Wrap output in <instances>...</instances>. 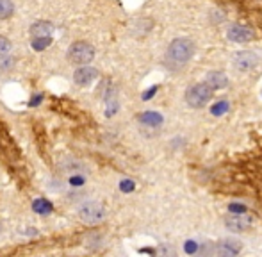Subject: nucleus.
Returning <instances> with one entry per match:
<instances>
[{
    "label": "nucleus",
    "instance_id": "1",
    "mask_svg": "<svg viewBox=\"0 0 262 257\" xmlns=\"http://www.w3.org/2000/svg\"><path fill=\"white\" fill-rule=\"evenodd\" d=\"M235 186H245V191L253 197V202L262 211V141H259L250 156L243 157L234 172Z\"/></svg>",
    "mask_w": 262,
    "mask_h": 257
},
{
    "label": "nucleus",
    "instance_id": "2",
    "mask_svg": "<svg viewBox=\"0 0 262 257\" xmlns=\"http://www.w3.org/2000/svg\"><path fill=\"white\" fill-rule=\"evenodd\" d=\"M194 54V43L187 38H177L168 47V59L173 63H187Z\"/></svg>",
    "mask_w": 262,
    "mask_h": 257
},
{
    "label": "nucleus",
    "instance_id": "3",
    "mask_svg": "<svg viewBox=\"0 0 262 257\" xmlns=\"http://www.w3.org/2000/svg\"><path fill=\"white\" fill-rule=\"evenodd\" d=\"M212 93L214 90L209 86L207 82H198V84H193V86L187 90L186 93V102L194 109H200L204 108L205 104L212 98Z\"/></svg>",
    "mask_w": 262,
    "mask_h": 257
},
{
    "label": "nucleus",
    "instance_id": "4",
    "mask_svg": "<svg viewBox=\"0 0 262 257\" xmlns=\"http://www.w3.org/2000/svg\"><path fill=\"white\" fill-rule=\"evenodd\" d=\"M93 57H95L93 45H90V43H86V41L73 43V45L70 47V50H68V59L72 61L73 65L84 66V65L91 63V61H93Z\"/></svg>",
    "mask_w": 262,
    "mask_h": 257
},
{
    "label": "nucleus",
    "instance_id": "5",
    "mask_svg": "<svg viewBox=\"0 0 262 257\" xmlns=\"http://www.w3.org/2000/svg\"><path fill=\"white\" fill-rule=\"evenodd\" d=\"M79 218L84 223H91V225L93 223H100L105 218V209L98 202H86L84 205H80Z\"/></svg>",
    "mask_w": 262,
    "mask_h": 257
},
{
    "label": "nucleus",
    "instance_id": "6",
    "mask_svg": "<svg viewBox=\"0 0 262 257\" xmlns=\"http://www.w3.org/2000/svg\"><path fill=\"white\" fill-rule=\"evenodd\" d=\"M253 223V218L250 215H246V211L243 212H232L225 218V227L232 232H243V230L250 229Z\"/></svg>",
    "mask_w": 262,
    "mask_h": 257
},
{
    "label": "nucleus",
    "instance_id": "7",
    "mask_svg": "<svg viewBox=\"0 0 262 257\" xmlns=\"http://www.w3.org/2000/svg\"><path fill=\"white\" fill-rule=\"evenodd\" d=\"M257 65H259V57H257L255 52H250V50L237 52L234 57V66L239 72H250V70H253Z\"/></svg>",
    "mask_w": 262,
    "mask_h": 257
},
{
    "label": "nucleus",
    "instance_id": "8",
    "mask_svg": "<svg viewBox=\"0 0 262 257\" xmlns=\"http://www.w3.org/2000/svg\"><path fill=\"white\" fill-rule=\"evenodd\" d=\"M227 36L235 43H245V41L253 39V36H255V34H253V29H250L248 25L235 24V25H232V27L228 29Z\"/></svg>",
    "mask_w": 262,
    "mask_h": 257
},
{
    "label": "nucleus",
    "instance_id": "9",
    "mask_svg": "<svg viewBox=\"0 0 262 257\" xmlns=\"http://www.w3.org/2000/svg\"><path fill=\"white\" fill-rule=\"evenodd\" d=\"M97 75H98V72L95 68L80 66V68L75 72V75H73V79H75V82L79 84V86H88V84H91L95 79H97Z\"/></svg>",
    "mask_w": 262,
    "mask_h": 257
},
{
    "label": "nucleus",
    "instance_id": "10",
    "mask_svg": "<svg viewBox=\"0 0 262 257\" xmlns=\"http://www.w3.org/2000/svg\"><path fill=\"white\" fill-rule=\"evenodd\" d=\"M54 32V25L50 22H38L31 27L32 38H50Z\"/></svg>",
    "mask_w": 262,
    "mask_h": 257
},
{
    "label": "nucleus",
    "instance_id": "11",
    "mask_svg": "<svg viewBox=\"0 0 262 257\" xmlns=\"http://www.w3.org/2000/svg\"><path fill=\"white\" fill-rule=\"evenodd\" d=\"M239 250H241V243L239 241H221L220 245L216 247V252L220 255H235L239 254Z\"/></svg>",
    "mask_w": 262,
    "mask_h": 257
},
{
    "label": "nucleus",
    "instance_id": "12",
    "mask_svg": "<svg viewBox=\"0 0 262 257\" xmlns=\"http://www.w3.org/2000/svg\"><path fill=\"white\" fill-rule=\"evenodd\" d=\"M205 82L209 84L212 90H220V88H225L228 84V79L223 72H210L205 79Z\"/></svg>",
    "mask_w": 262,
    "mask_h": 257
},
{
    "label": "nucleus",
    "instance_id": "13",
    "mask_svg": "<svg viewBox=\"0 0 262 257\" xmlns=\"http://www.w3.org/2000/svg\"><path fill=\"white\" fill-rule=\"evenodd\" d=\"M139 122H141L143 125H148V127H159L162 123V116L159 115V113L146 111V113H141Z\"/></svg>",
    "mask_w": 262,
    "mask_h": 257
},
{
    "label": "nucleus",
    "instance_id": "14",
    "mask_svg": "<svg viewBox=\"0 0 262 257\" xmlns=\"http://www.w3.org/2000/svg\"><path fill=\"white\" fill-rule=\"evenodd\" d=\"M32 209H34L36 212H39V215H49L54 207L49 200H45V198H38V200L34 202V205H32Z\"/></svg>",
    "mask_w": 262,
    "mask_h": 257
},
{
    "label": "nucleus",
    "instance_id": "15",
    "mask_svg": "<svg viewBox=\"0 0 262 257\" xmlns=\"http://www.w3.org/2000/svg\"><path fill=\"white\" fill-rule=\"evenodd\" d=\"M14 6L11 0H0V20H6L13 14Z\"/></svg>",
    "mask_w": 262,
    "mask_h": 257
},
{
    "label": "nucleus",
    "instance_id": "16",
    "mask_svg": "<svg viewBox=\"0 0 262 257\" xmlns=\"http://www.w3.org/2000/svg\"><path fill=\"white\" fill-rule=\"evenodd\" d=\"M50 45V38H32V49L43 50Z\"/></svg>",
    "mask_w": 262,
    "mask_h": 257
},
{
    "label": "nucleus",
    "instance_id": "17",
    "mask_svg": "<svg viewBox=\"0 0 262 257\" xmlns=\"http://www.w3.org/2000/svg\"><path fill=\"white\" fill-rule=\"evenodd\" d=\"M11 49V41L6 38V36H0V57L6 56Z\"/></svg>",
    "mask_w": 262,
    "mask_h": 257
},
{
    "label": "nucleus",
    "instance_id": "18",
    "mask_svg": "<svg viewBox=\"0 0 262 257\" xmlns=\"http://www.w3.org/2000/svg\"><path fill=\"white\" fill-rule=\"evenodd\" d=\"M228 109V104L227 102H220V104H216L212 108V115H221L223 111H227Z\"/></svg>",
    "mask_w": 262,
    "mask_h": 257
},
{
    "label": "nucleus",
    "instance_id": "19",
    "mask_svg": "<svg viewBox=\"0 0 262 257\" xmlns=\"http://www.w3.org/2000/svg\"><path fill=\"white\" fill-rule=\"evenodd\" d=\"M121 189H123V191H130V189H134V182L123 181V182H121Z\"/></svg>",
    "mask_w": 262,
    "mask_h": 257
},
{
    "label": "nucleus",
    "instance_id": "20",
    "mask_svg": "<svg viewBox=\"0 0 262 257\" xmlns=\"http://www.w3.org/2000/svg\"><path fill=\"white\" fill-rule=\"evenodd\" d=\"M82 182H84L82 177H73L72 179V184H82Z\"/></svg>",
    "mask_w": 262,
    "mask_h": 257
}]
</instances>
